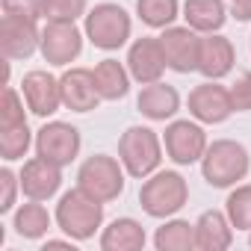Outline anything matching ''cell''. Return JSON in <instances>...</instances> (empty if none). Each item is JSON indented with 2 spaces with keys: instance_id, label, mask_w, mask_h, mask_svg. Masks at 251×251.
<instances>
[{
  "instance_id": "8fae6325",
  "label": "cell",
  "mask_w": 251,
  "mask_h": 251,
  "mask_svg": "<svg viewBox=\"0 0 251 251\" xmlns=\"http://www.w3.org/2000/svg\"><path fill=\"white\" fill-rule=\"evenodd\" d=\"M189 112H192L198 121H204V124H222V121H227L230 112H233L230 92H227L225 86L207 80V83H201V86H195V89L189 92Z\"/></svg>"
},
{
  "instance_id": "7402d4cb",
  "label": "cell",
  "mask_w": 251,
  "mask_h": 251,
  "mask_svg": "<svg viewBox=\"0 0 251 251\" xmlns=\"http://www.w3.org/2000/svg\"><path fill=\"white\" fill-rule=\"evenodd\" d=\"M92 74H95V86H98L103 100H118V98L127 95V89H130V77H127V71H124V65L118 59L98 62Z\"/></svg>"
},
{
  "instance_id": "d6a6232c",
  "label": "cell",
  "mask_w": 251,
  "mask_h": 251,
  "mask_svg": "<svg viewBox=\"0 0 251 251\" xmlns=\"http://www.w3.org/2000/svg\"><path fill=\"white\" fill-rule=\"evenodd\" d=\"M248 245H251V236H248Z\"/></svg>"
},
{
  "instance_id": "7c38bea8",
  "label": "cell",
  "mask_w": 251,
  "mask_h": 251,
  "mask_svg": "<svg viewBox=\"0 0 251 251\" xmlns=\"http://www.w3.org/2000/svg\"><path fill=\"white\" fill-rule=\"evenodd\" d=\"M39 45H42V33L36 30V21L3 15V24H0V48H3L6 59H30Z\"/></svg>"
},
{
  "instance_id": "277c9868",
  "label": "cell",
  "mask_w": 251,
  "mask_h": 251,
  "mask_svg": "<svg viewBox=\"0 0 251 251\" xmlns=\"http://www.w3.org/2000/svg\"><path fill=\"white\" fill-rule=\"evenodd\" d=\"M186 198H189V186H186V180L177 172H157L139 189V204L154 219L175 216L186 204Z\"/></svg>"
},
{
  "instance_id": "484cf974",
  "label": "cell",
  "mask_w": 251,
  "mask_h": 251,
  "mask_svg": "<svg viewBox=\"0 0 251 251\" xmlns=\"http://www.w3.org/2000/svg\"><path fill=\"white\" fill-rule=\"evenodd\" d=\"M136 15L154 30H166L177 18V0H136Z\"/></svg>"
},
{
  "instance_id": "3957f363",
  "label": "cell",
  "mask_w": 251,
  "mask_h": 251,
  "mask_svg": "<svg viewBox=\"0 0 251 251\" xmlns=\"http://www.w3.org/2000/svg\"><path fill=\"white\" fill-rule=\"evenodd\" d=\"M118 160L130 177H148L157 172L163 151L151 127H127L118 139Z\"/></svg>"
},
{
  "instance_id": "52a82bcc",
  "label": "cell",
  "mask_w": 251,
  "mask_h": 251,
  "mask_svg": "<svg viewBox=\"0 0 251 251\" xmlns=\"http://www.w3.org/2000/svg\"><path fill=\"white\" fill-rule=\"evenodd\" d=\"M42 56L50 65H68L83 50V33L74 27V21H48L42 30Z\"/></svg>"
},
{
  "instance_id": "4dcf8cb0",
  "label": "cell",
  "mask_w": 251,
  "mask_h": 251,
  "mask_svg": "<svg viewBox=\"0 0 251 251\" xmlns=\"http://www.w3.org/2000/svg\"><path fill=\"white\" fill-rule=\"evenodd\" d=\"M0 186H3V195H0V213H9L15 207V189L21 186V177H15L9 169L0 172Z\"/></svg>"
},
{
  "instance_id": "cb8c5ba5",
  "label": "cell",
  "mask_w": 251,
  "mask_h": 251,
  "mask_svg": "<svg viewBox=\"0 0 251 251\" xmlns=\"http://www.w3.org/2000/svg\"><path fill=\"white\" fill-rule=\"evenodd\" d=\"M154 245L160 251H189V248H195V225H189L183 219L166 222L163 227H157Z\"/></svg>"
},
{
  "instance_id": "ba28073f",
  "label": "cell",
  "mask_w": 251,
  "mask_h": 251,
  "mask_svg": "<svg viewBox=\"0 0 251 251\" xmlns=\"http://www.w3.org/2000/svg\"><path fill=\"white\" fill-rule=\"evenodd\" d=\"M163 142H166L169 160L177 166H192L207 151V133H204V127H198L192 121H172L166 127Z\"/></svg>"
},
{
  "instance_id": "f1b7e54d",
  "label": "cell",
  "mask_w": 251,
  "mask_h": 251,
  "mask_svg": "<svg viewBox=\"0 0 251 251\" xmlns=\"http://www.w3.org/2000/svg\"><path fill=\"white\" fill-rule=\"evenodd\" d=\"M227 92H230L233 112H248L251 109V71H242Z\"/></svg>"
},
{
  "instance_id": "e0dca14e",
  "label": "cell",
  "mask_w": 251,
  "mask_h": 251,
  "mask_svg": "<svg viewBox=\"0 0 251 251\" xmlns=\"http://www.w3.org/2000/svg\"><path fill=\"white\" fill-rule=\"evenodd\" d=\"M230 68H233V45L225 36L207 33L198 50V71L207 80H222L225 74H230Z\"/></svg>"
},
{
  "instance_id": "8992f818",
  "label": "cell",
  "mask_w": 251,
  "mask_h": 251,
  "mask_svg": "<svg viewBox=\"0 0 251 251\" xmlns=\"http://www.w3.org/2000/svg\"><path fill=\"white\" fill-rule=\"evenodd\" d=\"M77 186L83 192H89L92 198L106 204V201H115L124 192V172H121L118 160H112L106 154H95L80 166Z\"/></svg>"
},
{
  "instance_id": "603a6c76",
  "label": "cell",
  "mask_w": 251,
  "mask_h": 251,
  "mask_svg": "<svg viewBox=\"0 0 251 251\" xmlns=\"http://www.w3.org/2000/svg\"><path fill=\"white\" fill-rule=\"evenodd\" d=\"M33 136L27 127V118H15V121H0V157L3 160H21L30 148Z\"/></svg>"
},
{
  "instance_id": "f546056e",
  "label": "cell",
  "mask_w": 251,
  "mask_h": 251,
  "mask_svg": "<svg viewBox=\"0 0 251 251\" xmlns=\"http://www.w3.org/2000/svg\"><path fill=\"white\" fill-rule=\"evenodd\" d=\"M3 15L39 21L42 18V0H3Z\"/></svg>"
},
{
  "instance_id": "83f0119b",
  "label": "cell",
  "mask_w": 251,
  "mask_h": 251,
  "mask_svg": "<svg viewBox=\"0 0 251 251\" xmlns=\"http://www.w3.org/2000/svg\"><path fill=\"white\" fill-rule=\"evenodd\" d=\"M86 12V0H42V18L48 21H77Z\"/></svg>"
},
{
  "instance_id": "ffe728a7",
  "label": "cell",
  "mask_w": 251,
  "mask_h": 251,
  "mask_svg": "<svg viewBox=\"0 0 251 251\" xmlns=\"http://www.w3.org/2000/svg\"><path fill=\"white\" fill-rule=\"evenodd\" d=\"M227 3L225 0H186L183 3V18L186 27H192L195 33H216L225 24Z\"/></svg>"
},
{
  "instance_id": "4316f807",
  "label": "cell",
  "mask_w": 251,
  "mask_h": 251,
  "mask_svg": "<svg viewBox=\"0 0 251 251\" xmlns=\"http://www.w3.org/2000/svg\"><path fill=\"white\" fill-rule=\"evenodd\" d=\"M225 213H227V219H230V225L236 230H251V183L248 186H236L227 195Z\"/></svg>"
},
{
  "instance_id": "7a4b0ae2",
  "label": "cell",
  "mask_w": 251,
  "mask_h": 251,
  "mask_svg": "<svg viewBox=\"0 0 251 251\" xmlns=\"http://www.w3.org/2000/svg\"><path fill=\"white\" fill-rule=\"evenodd\" d=\"M248 166H251L248 151L233 139L213 142L201 157V175L216 189H225V186H233L236 180H242L248 175Z\"/></svg>"
},
{
  "instance_id": "30bf717a",
  "label": "cell",
  "mask_w": 251,
  "mask_h": 251,
  "mask_svg": "<svg viewBox=\"0 0 251 251\" xmlns=\"http://www.w3.org/2000/svg\"><path fill=\"white\" fill-rule=\"evenodd\" d=\"M166 62L172 71L177 74H189L198 71V50H201V39L195 36L192 27H166V33L160 36Z\"/></svg>"
},
{
  "instance_id": "d4e9b609",
  "label": "cell",
  "mask_w": 251,
  "mask_h": 251,
  "mask_svg": "<svg viewBox=\"0 0 251 251\" xmlns=\"http://www.w3.org/2000/svg\"><path fill=\"white\" fill-rule=\"evenodd\" d=\"M48 227H50V216L42 207V201H30L15 213V230L24 239H42L48 233Z\"/></svg>"
},
{
  "instance_id": "5b68a950",
  "label": "cell",
  "mask_w": 251,
  "mask_h": 251,
  "mask_svg": "<svg viewBox=\"0 0 251 251\" xmlns=\"http://www.w3.org/2000/svg\"><path fill=\"white\" fill-rule=\"evenodd\" d=\"M86 36L100 50H118L130 39V15L118 3H98L86 15Z\"/></svg>"
},
{
  "instance_id": "2e32d148",
  "label": "cell",
  "mask_w": 251,
  "mask_h": 251,
  "mask_svg": "<svg viewBox=\"0 0 251 251\" xmlns=\"http://www.w3.org/2000/svg\"><path fill=\"white\" fill-rule=\"evenodd\" d=\"M59 89H62V106H68L71 112H89L98 106L100 92L95 86V74L89 68H71L59 77Z\"/></svg>"
},
{
  "instance_id": "ac0fdd59",
  "label": "cell",
  "mask_w": 251,
  "mask_h": 251,
  "mask_svg": "<svg viewBox=\"0 0 251 251\" xmlns=\"http://www.w3.org/2000/svg\"><path fill=\"white\" fill-rule=\"evenodd\" d=\"M136 106H139V112H142L145 118H151V121H166V118H172V115L180 109V95H177L175 86L157 80V83H148V86L139 92Z\"/></svg>"
},
{
  "instance_id": "9a60e30c",
  "label": "cell",
  "mask_w": 251,
  "mask_h": 251,
  "mask_svg": "<svg viewBox=\"0 0 251 251\" xmlns=\"http://www.w3.org/2000/svg\"><path fill=\"white\" fill-rule=\"evenodd\" d=\"M21 92H24V100L30 106V112L48 118L59 109L62 103V89H59V80L50 77L48 71H30L24 74V83H21Z\"/></svg>"
},
{
  "instance_id": "9c48e42d",
  "label": "cell",
  "mask_w": 251,
  "mask_h": 251,
  "mask_svg": "<svg viewBox=\"0 0 251 251\" xmlns=\"http://www.w3.org/2000/svg\"><path fill=\"white\" fill-rule=\"evenodd\" d=\"M36 154L56 163V166H68L77 154H80V133L77 127L65 121H50L36 133Z\"/></svg>"
},
{
  "instance_id": "5bb4252c",
  "label": "cell",
  "mask_w": 251,
  "mask_h": 251,
  "mask_svg": "<svg viewBox=\"0 0 251 251\" xmlns=\"http://www.w3.org/2000/svg\"><path fill=\"white\" fill-rule=\"evenodd\" d=\"M62 166L45 160L36 154V160L24 163V172H21V189L30 201H48L59 192L62 186Z\"/></svg>"
},
{
  "instance_id": "1f68e13d",
  "label": "cell",
  "mask_w": 251,
  "mask_h": 251,
  "mask_svg": "<svg viewBox=\"0 0 251 251\" xmlns=\"http://www.w3.org/2000/svg\"><path fill=\"white\" fill-rule=\"evenodd\" d=\"M225 3L236 21H251V0H225Z\"/></svg>"
},
{
  "instance_id": "6da1fadb",
  "label": "cell",
  "mask_w": 251,
  "mask_h": 251,
  "mask_svg": "<svg viewBox=\"0 0 251 251\" xmlns=\"http://www.w3.org/2000/svg\"><path fill=\"white\" fill-rule=\"evenodd\" d=\"M100 222H103V201L92 198L80 186L65 192L56 204V225L77 242L92 239L95 230L100 227Z\"/></svg>"
},
{
  "instance_id": "44dd1931",
  "label": "cell",
  "mask_w": 251,
  "mask_h": 251,
  "mask_svg": "<svg viewBox=\"0 0 251 251\" xmlns=\"http://www.w3.org/2000/svg\"><path fill=\"white\" fill-rule=\"evenodd\" d=\"M103 251H139L145 248V227L136 219H115L100 233Z\"/></svg>"
},
{
  "instance_id": "4fadbf2b",
  "label": "cell",
  "mask_w": 251,
  "mask_h": 251,
  "mask_svg": "<svg viewBox=\"0 0 251 251\" xmlns=\"http://www.w3.org/2000/svg\"><path fill=\"white\" fill-rule=\"evenodd\" d=\"M127 68H130V77L139 80L142 86L157 83L163 77V71L169 68L160 39H151V36L136 39L130 45V53H127Z\"/></svg>"
},
{
  "instance_id": "d6986e66",
  "label": "cell",
  "mask_w": 251,
  "mask_h": 251,
  "mask_svg": "<svg viewBox=\"0 0 251 251\" xmlns=\"http://www.w3.org/2000/svg\"><path fill=\"white\" fill-rule=\"evenodd\" d=\"M230 219L219 210H207L201 213V219L195 222V248L201 251H225L233 242V230H230Z\"/></svg>"
}]
</instances>
